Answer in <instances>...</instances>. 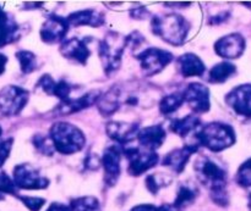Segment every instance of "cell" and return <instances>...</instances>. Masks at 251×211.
Returning a JSON list of instances; mask_svg holds the SVG:
<instances>
[{"mask_svg":"<svg viewBox=\"0 0 251 211\" xmlns=\"http://www.w3.org/2000/svg\"><path fill=\"white\" fill-rule=\"evenodd\" d=\"M245 38L240 33H230L218 39L215 44V51L221 58L233 60L238 59L245 51Z\"/></svg>","mask_w":251,"mask_h":211,"instance_id":"5bb4252c","label":"cell"},{"mask_svg":"<svg viewBox=\"0 0 251 211\" xmlns=\"http://www.w3.org/2000/svg\"><path fill=\"white\" fill-rule=\"evenodd\" d=\"M244 5V6H247V7H249V9H251V2H245V4H243Z\"/></svg>","mask_w":251,"mask_h":211,"instance_id":"b9f144b4","label":"cell"},{"mask_svg":"<svg viewBox=\"0 0 251 211\" xmlns=\"http://www.w3.org/2000/svg\"><path fill=\"white\" fill-rule=\"evenodd\" d=\"M140 128L136 124L120 121H110L105 126V132L108 137L119 147L129 146L132 141L137 137Z\"/></svg>","mask_w":251,"mask_h":211,"instance_id":"9a60e30c","label":"cell"},{"mask_svg":"<svg viewBox=\"0 0 251 211\" xmlns=\"http://www.w3.org/2000/svg\"><path fill=\"white\" fill-rule=\"evenodd\" d=\"M19 199L25 204V207L31 211H39L46 204L43 198L38 197H26V195H19Z\"/></svg>","mask_w":251,"mask_h":211,"instance_id":"836d02e7","label":"cell"},{"mask_svg":"<svg viewBox=\"0 0 251 211\" xmlns=\"http://www.w3.org/2000/svg\"><path fill=\"white\" fill-rule=\"evenodd\" d=\"M199 147L198 144H190V146H185L183 148L174 149V150L169 151L166 156L163 158V166L173 170L176 173L183 172L185 169L186 164L190 160L191 155L198 151Z\"/></svg>","mask_w":251,"mask_h":211,"instance_id":"e0dca14e","label":"cell"},{"mask_svg":"<svg viewBox=\"0 0 251 211\" xmlns=\"http://www.w3.org/2000/svg\"><path fill=\"white\" fill-rule=\"evenodd\" d=\"M49 138L54 150L64 155L78 153L86 144V137L82 131L69 122H55L50 127Z\"/></svg>","mask_w":251,"mask_h":211,"instance_id":"3957f363","label":"cell"},{"mask_svg":"<svg viewBox=\"0 0 251 211\" xmlns=\"http://www.w3.org/2000/svg\"><path fill=\"white\" fill-rule=\"evenodd\" d=\"M153 34L172 45H181L188 37L190 23L178 14L156 15L151 21Z\"/></svg>","mask_w":251,"mask_h":211,"instance_id":"7a4b0ae2","label":"cell"},{"mask_svg":"<svg viewBox=\"0 0 251 211\" xmlns=\"http://www.w3.org/2000/svg\"><path fill=\"white\" fill-rule=\"evenodd\" d=\"M199 195V188L196 187L194 183L191 182H184L179 186L178 192H176V200H174L173 205L178 209L183 210L185 208L190 207L194 202L196 200Z\"/></svg>","mask_w":251,"mask_h":211,"instance_id":"cb8c5ba5","label":"cell"},{"mask_svg":"<svg viewBox=\"0 0 251 211\" xmlns=\"http://www.w3.org/2000/svg\"><path fill=\"white\" fill-rule=\"evenodd\" d=\"M123 151L119 146H110L104 149L103 156L100 159V164L104 169V181L109 187L117 183L120 176V163H122Z\"/></svg>","mask_w":251,"mask_h":211,"instance_id":"7c38bea8","label":"cell"},{"mask_svg":"<svg viewBox=\"0 0 251 211\" xmlns=\"http://www.w3.org/2000/svg\"><path fill=\"white\" fill-rule=\"evenodd\" d=\"M6 63H7L6 56H5L4 54H0V75H1V73H4Z\"/></svg>","mask_w":251,"mask_h":211,"instance_id":"ab89813d","label":"cell"},{"mask_svg":"<svg viewBox=\"0 0 251 211\" xmlns=\"http://www.w3.org/2000/svg\"><path fill=\"white\" fill-rule=\"evenodd\" d=\"M172 183V177L166 173H152L149 175L145 180V185L146 188L152 193V194H157L162 188L168 187Z\"/></svg>","mask_w":251,"mask_h":211,"instance_id":"83f0119b","label":"cell"},{"mask_svg":"<svg viewBox=\"0 0 251 211\" xmlns=\"http://www.w3.org/2000/svg\"><path fill=\"white\" fill-rule=\"evenodd\" d=\"M98 110L103 116H110L115 111L120 109L119 103V89L117 87H112L105 94L100 95L97 102Z\"/></svg>","mask_w":251,"mask_h":211,"instance_id":"d4e9b609","label":"cell"},{"mask_svg":"<svg viewBox=\"0 0 251 211\" xmlns=\"http://www.w3.org/2000/svg\"><path fill=\"white\" fill-rule=\"evenodd\" d=\"M235 72H237V66L233 65L229 61H222V63H217V65H215L211 68L208 81L211 83H215V84L225 83L233 75H235Z\"/></svg>","mask_w":251,"mask_h":211,"instance_id":"484cf974","label":"cell"},{"mask_svg":"<svg viewBox=\"0 0 251 211\" xmlns=\"http://www.w3.org/2000/svg\"><path fill=\"white\" fill-rule=\"evenodd\" d=\"M47 211H73L70 209L69 205L61 204V203H53V204L49 205V208Z\"/></svg>","mask_w":251,"mask_h":211,"instance_id":"8d00e7d4","label":"cell"},{"mask_svg":"<svg viewBox=\"0 0 251 211\" xmlns=\"http://www.w3.org/2000/svg\"><path fill=\"white\" fill-rule=\"evenodd\" d=\"M2 134V129H1V127H0V136H1Z\"/></svg>","mask_w":251,"mask_h":211,"instance_id":"ee69618b","label":"cell"},{"mask_svg":"<svg viewBox=\"0 0 251 211\" xmlns=\"http://www.w3.org/2000/svg\"><path fill=\"white\" fill-rule=\"evenodd\" d=\"M69 26H91V27H100L104 23L105 19L103 14L96 11V10L87 9L80 10V11L73 12L66 17Z\"/></svg>","mask_w":251,"mask_h":211,"instance_id":"ffe728a7","label":"cell"},{"mask_svg":"<svg viewBox=\"0 0 251 211\" xmlns=\"http://www.w3.org/2000/svg\"><path fill=\"white\" fill-rule=\"evenodd\" d=\"M33 146L36 147V149L39 151V153L44 154V155L50 156L51 154H53L54 147L49 137L42 136V134H37V136L33 137Z\"/></svg>","mask_w":251,"mask_h":211,"instance_id":"1f68e13d","label":"cell"},{"mask_svg":"<svg viewBox=\"0 0 251 211\" xmlns=\"http://www.w3.org/2000/svg\"><path fill=\"white\" fill-rule=\"evenodd\" d=\"M201 127V120L196 115H188L181 119H176L171 124L172 132L178 134L181 138H185L190 133H196Z\"/></svg>","mask_w":251,"mask_h":211,"instance_id":"603a6c76","label":"cell"},{"mask_svg":"<svg viewBox=\"0 0 251 211\" xmlns=\"http://www.w3.org/2000/svg\"><path fill=\"white\" fill-rule=\"evenodd\" d=\"M198 180L208 190L211 199L218 207H227L229 197L227 192V172L210 156L203 155L194 164Z\"/></svg>","mask_w":251,"mask_h":211,"instance_id":"6da1fadb","label":"cell"},{"mask_svg":"<svg viewBox=\"0 0 251 211\" xmlns=\"http://www.w3.org/2000/svg\"><path fill=\"white\" fill-rule=\"evenodd\" d=\"M184 102L188 103L189 106L196 114H205L210 110V90L206 85L194 82L186 87L183 92Z\"/></svg>","mask_w":251,"mask_h":211,"instance_id":"30bf717a","label":"cell"},{"mask_svg":"<svg viewBox=\"0 0 251 211\" xmlns=\"http://www.w3.org/2000/svg\"><path fill=\"white\" fill-rule=\"evenodd\" d=\"M16 58L20 63V67L24 73H32L38 67V60L33 53L28 50H20L16 53Z\"/></svg>","mask_w":251,"mask_h":211,"instance_id":"f1b7e54d","label":"cell"},{"mask_svg":"<svg viewBox=\"0 0 251 211\" xmlns=\"http://www.w3.org/2000/svg\"><path fill=\"white\" fill-rule=\"evenodd\" d=\"M157 211H183L180 209H178L176 207H174L173 204H163L161 207L157 208Z\"/></svg>","mask_w":251,"mask_h":211,"instance_id":"f35d334b","label":"cell"},{"mask_svg":"<svg viewBox=\"0 0 251 211\" xmlns=\"http://www.w3.org/2000/svg\"><path fill=\"white\" fill-rule=\"evenodd\" d=\"M0 193L16 195V186L4 171H0Z\"/></svg>","mask_w":251,"mask_h":211,"instance_id":"d6a6232c","label":"cell"},{"mask_svg":"<svg viewBox=\"0 0 251 211\" xmlns=\"http://www.w3.org/2000/svg\"><path fill=\"white\" fill-rule=\"evenodd\" d=\"M235 180L240 187L251 188V158L248 159L245 163H243L240 168L238 169Z\"/></svg>","mask_w":251,"mask_h":211,"instance_id":"4dcf8cb0","label":"cell"},{"mask_svg":"<svg viewBox=\"0 0 251 211\" xmlns=\"http://www.w3.org/2000/svg\"><path fill=\"white\" fill-rule=\"evenodd\" d=\"M4 199V194H1V193H0V200H2Z\"/></svg>","mask_w":251,"mask_h":211,"instance_id":"7bdbcfd3","label":"cell"},{"mask_svg":"<svg viewBox=\"0 0 251 211\" xmlns=\"http://www.w3.org/2000/svg\"><path fill=\"white\" fill-rule=\"evenodd\" d=\"M100 97V93L98 90H92V92H88L86 94H83L82 97H78L73 99L68 100V102L60 103V104L56 106L55 111H58V114L60 115H70L74 112H78L81 110H85L87 107L92 106L93 104L98 102Z\"/></svg>","mask_w":251,"mask_h":211,"instance_id":"d6986e66","label":"cell"},{"mask_svg":"<svg viewBox=\"0 0 251 211\" xmlns=\"http://www.w3.org/2000/svg\"><path fill=\"white\" fill-rule=\"evenodd\" d=\"M73 211H100V202L95 197H81L73 199L70 203Z\"/></svg>","mask_w":251,"mask_h":211,"instance_id":"f546056e","label":"cell"},{"mask_svg":"<svg viewBox=\"0 0 251 211\" xmlns=\"http://www.w3.org/2000/svg\"><path fill=\"white\" fill-rule=\"evenodd\" d=\"M125 48H126V38L115 32H109L104 39L100 41L98 54L107 75H110L120 67Z\"/></svg>","mask_w":251,"mask_h":211,"instance_id":"5b68a950","label":"cell"},{"mask_svg":"<svg viewBox=\"0 0 251 211\" xmlns=\"http://www.w3.org/2000/svg\"><path fill=\"white\" fill-rule=\"evenodd\" d=\"M100 164V160H98L97 155L87 156V160H86V168L87 169H91V170H97Z\"/></svg>","mask_w":251,"mask_h":211,"instance_id":"d590c367","label":"cell"},{"mask_svg":"<svg viewBox=\"0 0 251 211\" xmlns=\"http://www.w3.org/2000/svg\"><path fill=\"white\" fill-rule=\"evenodd\" d=\"M66 19L59 15H50L41 27V39L47 44L60 43L65 39L69 31Z\"/></svg>","mask_w":251,"mask_h":211,"instance_id":"8fae6325","label":"cell"},{"mask_svg":"<svg viewBox=\"0 0 251 211\" xmlns=\"http://www.w3.org/2000/svg\"><path fill=\"white\" fill-rule=\"evenodd\" d=\"M145 76H153L161 72L173 61V54L159 48H147L136 54Z\"/></svg>","mask_w":251,"mask_h":211,"instance_id":"ba28073f","label":"cell"},{"mask_svg":"<svg viewBox=\"0 0 251 211\" xmlns=\"http://www.w3.org/2000/svg\"><path fill=\"white\" fill-rule=\"evenodd\" d=\"M178 67L184 77L202 76L206 71L203 61L193 53H186L178 59Z\"/></svg>","mask_w":251,"mask_h":211,"instance_id":"44dd1931","label":"cell"},{"mask_svg":"<svg viewBox=\"0 0 251 211\" xmlns=\"http://www.w3.org/2000/svg\"><path fill=\"white\" fill-rule=\"evenodd\" d=\"M19 38V24L0 7V48L14 43Z\"/></svg>","mask_w":251,"mask_h":211,"instance_id":"7402d4cb","label":"cell"},{"mask_svg":"<svg viewBox=\"0 0 251 211\" xmlns=\"http://www.w3.org/2000/svg\"><path fill=\"white\" fill-rule=\"evenodd\" d=\"M14 181L16 188L20 190H46L49 180L41 173V171L29 164H21L14 169Z\"/></svg>","mask_w":251,"mask_h":211,"instance_id":"9c48e42d","label":"cell"},{"mask_svg":"<svg viewBox=\"0 0 251 211\" xmlns=\"http://www.w3.org/2000/svg\"><path fill=\"white\" fill-rule=\"evenodd\" d=\"M248 207H249V209L251 211V194H250V197H249V202H248Z\"/></svg>","mask_w":251,"mask_h":211,"instance_id":"60d3db41","label":"cell"},{"mask_svg":"<svg viewBox=\"0 0 251 211\" xmlns=\"http://www.w3.org/2000/svg\"><path fill=\"white\" fill-rule=\"evenodd\" d=\"M228 106L244 117H251V83L235 87L226 95Z\"/></svg>","mask_w":251,"mask_h":211,"instance_id":"4fadbf2b","label":"cell"},{"mask_svg":"<svg viewBox=\"0 0 251 211\" xmlns=\"http://www.w3.org/2000/svg\"><path fill=\"white\" fill-rule=\"evenodd\" d=\"M12 143H14V139H4V141H0V168L5 164V161L7 160L10 155V151L12 149Z\"/></svg>","mask_w":251,"mask_h":211,"instance_id":"e575fe53","label":"cell"},{"mask_svg":"<svg viewBox=\"0 0 251 211\" xmlns=\"http://www.w3.org/2000/svg\"><path fill=\"white\" fill-rule=\"evenodd\" d=\"M184 94L180 92L172 93L166 95L159 102V111L163 115H171L184 104Z\"/></svg>","mask_w":251,"mask_h":211,"instance_id":"4316f807","label":"cell"},{"mask_svg":"<svg viewBox=\"0 0 251 211\" xmlns=\"http://www.w3.org/2000/svg\"><path fill=\"white\" fill-rule=\"evenodd\" d=\"M140 147L145 150L156 151L166 141V131L161 125L149 126L140 129L136 137Z\"/></svg>","mask_w":251,"mask_h":211,"instance_id":"ac0fdd59","label":"cell"},{"mask_svg":"<svg viewBox=\"0 0 251 211\" xmlns=\"http://www.w3.org/2000/svg\"><path fill=\"white\" fill-rule=\"evenodd\" d=\"M123 154L129 160L127 172L134 177H139L158 164L159 156L156 151L145 150L140 147H120Z\"/></svg>","mask_w":251,"mask_h":211,"instance_id":"8992f818","label":"cell"},{"mask_svg":"<svg viewBox=\"0 0 251 211\" xmlns=\"http://www.w3.org/2000/svg\"><path fill=\"white\" fill-rule=\"evenodd\" d=\"M195 136L199 146L205 147L213 153L226 150L235 143V132L233 127L222 122H211L201 126Z\"/></svg>","mask_w":251,"mask_h":211,"instance_id":"277c9868","label":"cell"},{"mask_svg":"<svg viewBox=\"0 0 251 211\" xmlns=\"http://www.w3.org/2000/svg\"><path fill=\"white\" fill-rule=\"evenodd\" d=\"M60 53L68 60L80 65H86L88 58L91 56V49L88 48L87 42L83 39L70 38L61 43Z\"/></svg>","mask_w":251,"mask_h":211,"instance_id":"2e32d148","label":"cell"},{"mask_svg":"<svg viewBox=\"0 0 251 211\" xmlns=\"http://www.w3.org/2000/svg\"><path fill=\"white\" fill-rule=\"evenodd\" d=\"M130 211H157V207L152 204H140L132 208Z\"/></svg>","mask_w":251,"mask_h":211,"instance_id":"74e56055","label":"cell"},{"mask_svg":"<svg viewBox=\"0 0 251 211\" xmlns=\"http://www.w3.org/2000/svg\"><path fill=\"white\" fill-rule=\"evenodd\" d=\"M28 90L19 85H6L0 90V112L5 116H15L28 103Z\"/></svg>","mask_w":251,"mask_h":211,"instance_id":"52a82bcc","label":"cell"}]
</instances>
